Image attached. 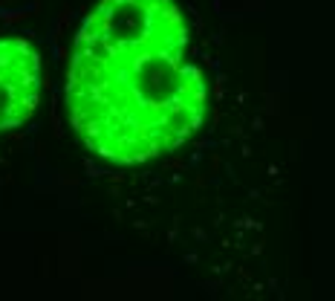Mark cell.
Returning a JSON list of instances; mask_svg holds the SVG:
<instances>
[{
	"label": "cell",
	"instance_id": "1",
	"mask_svg": "<svg viewBox=\"0 0 335 301\" xmlns=\"http://www.w3.org/2000/svg\"><path fill=\"white\" fill-rule=\"evenodd\" d=\"M67 105L104 159L133 165L179 148L202 122L205 81L176 3L101 0L75 38Z\"/></svg>",
	"mask_w": 335,
	"mask_h": 301
},
{
	"label": "cell",
	"instance_id": "2",
	"mask_svg": "<svg viewBox=\"0 0 335 301\" xmlns=\"http://www.w3.org/2000/svg\"><path fill=\"white\" fill-rule=\"evenodd\" d=\"M38 102V55L20 38H0V130L32 116Z\"/></svg>",
	"mask_w": 335,
	"mask_h": 301
}]
</instances>
